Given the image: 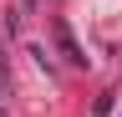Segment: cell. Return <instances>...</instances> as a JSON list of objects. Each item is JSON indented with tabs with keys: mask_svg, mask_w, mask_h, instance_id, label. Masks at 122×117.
<instances>
[{
	"mask_svg": "<svg viewBox=\"0 0 122 117\" xmlns=\"http://www.w3.org/2000/svg\"><path fill=\"white\" fill-rule=\"evenodd\" d=\"M56 41H61V56H66L71 66H81V61H86V56H81V46H76V36H71L61 20H56Z\"/></svg>",
	"mask_w": 122,
	"mask_h": 117,
	"instance_id": "1",
	"label": "cell"
}]
</instances>
